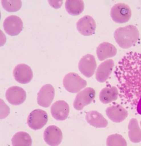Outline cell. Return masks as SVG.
I'll list each match as a JSON object with an SVG mask.
<instances>
[{"mask_svg": "<svg viewBox=\"0 0 141 146\" xmlns=\"http://www.w3.org/2000/svg\"><path fill=\"white\" fill-rule=\"evenodd\" d=\"M137 111L138 114L141 115V97L139 100L137 104Z\"/></svg>", "mask_w": 141, "mask_h": 146, "instance_id": "25", "label": "cell"}, {"mask_svg": "<svg viewBox=\"0 0 141 146\" xmlns=\"http://www.w3.org/2000/svg\"><path fill=\"white\" fill-rule=\"evenodd\" d=\"M95 96V90L89 87L87 88L77 94L73 102V107L77 110H81L93 102Z\"/></svg>", "mask_w": 141, "mask_h": 146, "instance_id": "6", "label": "cell"}, {"mask_svg": "<svg viewBox=\"0 0 141 146\" xmlns=\"http://www.w3.org/2000/svg\"><path fill=\"white\" fill-rule=\"evenodd\" d=\"M2 5L5 10L9 12H15L18 11L21 9L22 3L21 1H8L3 0Z\"/></svg>", "mask_w": 141, "mask_h": 146, "instance_id": "23", "label": "cell"}, {"mask_svg": "<svg viewBox=\"0 0 141 146\" xmlns=\"http://www.w3.org/2000/svg\"><path fill=\"white\" fill-rule=\"evenodd\" d=\"M43 138L45 142L49 146H58L62 142L63 134L59 127L51 125L45 130Z\"/></svg>", "mask_w": 141, "mask_h": 146, "instance_id": "11", "label": "cell"}, {"mask_svg": "<svg viewBox=\"0 0 141 146\" xmlns=\"http://www.w3.org/2000/svg\"><path fill=\"white\" fill-rule=\"evenodd\" d=\"M131 10L129 6L124 3L115 5L111 10L110 15L112 20L116 23H126L131 17Z\"/></svg>", "mask_w": 141, "mask_h": 146, "instance_id": "4", "label": "cell"}, {"mask_svg": "<svg viewBox=\"0 0 141 146\" xmlns=\"http://www.w3.org/2000/svg\"><path fill=\"white\" fill-rule=\"evenodd\" d=\"M114 66V62L112 59H108L104 61L97 68L95 77L97 81L100 83H103L108 79Z\"/></svg>", "mask_w": 141, "mask_h": 146, "instance_id": "16", "label": "cell"}, {"mask_svg": "<svg viewBox=\"0 0 141 146\" xmlns=\"http://www.w3.org/2000/svg\"><path fill=\"white\" fill-rule=\"evenodd\" d=\"M55 90L50 84L43 86L39 91L37 96V103L43 108H48L54 100Z\"/></svg>", "mask_w": 141, "mask_h": 146, "instance_id": "9", "label": "cell"}, {"mask_svg": "<svg viewBox=\"0 0 141 146\" xmlns=\"http://www.w3.org/2000/svg\"><path fill=\"white\" fill-rule=\"evenodd\" d=\"M107 146H124L127 145L125 139L121 135L119 134L111 135L107 139Z\"/></svg>", "mask_w": 141, "mask_h": 146, "instance_id": "24", "label": "cell"}, {"mask_svg": "<svg viewBox=\"0 0 141 146\" xmlns=\"http://www.w3.org/2000/svg\"><path fill=\"white\" fill-rule=\"evenodd\" d=\"M65 8L70 15H79L84 10V2L81 0H68L66 2Z\"/></svg>", "mask_w": 141, "mask_h": 146, "instance_id": "21", "label": "cell"}, {"mask_svg": "<svg viewBox=\"0 0 141 146\" xmlns=\"http://www.w3.org/2000/svg\"><path fill=\"white\" fill-rule=\"evenodd\" d=\"M12 145L14 146H30L32 141L31 137L25 132H19L14 135L12 139Z\"/></svg>", "mask_w": 141, "mask_h": 146, "instance_id": "22", "label": "cell"}, {"mask_svg": "<svg viewBox=\"0 0 141 146\" xmlns=\"http://www.w3.org/2000/svg\"><path fill=\"white\" fill-rule=\"evenodd\" d=\"M85 119L89 125L95 128H105L108 125V121L101 114L97 111L88 112L85 116Z\"/></svg>", "mask_w": 141, "mask_h": 146, "instance_id": "18", "label": "cell"}, {"mask_svg": "<svg viewBox=\"0 0 141 146\" xmlns=\"http://www.w3.org/2000/svg\"><path fill=\"white\" fill-rule=\"evenodd\" d=\"M13 74L16 81L22 84L29 83L33 78V72L31 68L24 64L16 66Z\"/></svg>", "mask_w": 141, "mask_h": 146, "instance_id": "13", "label": "cell"}, {"mask_svg": "<svg viewBox=\"0 0 141 146\" xmlns=\"http://www.w3.org/2000/svg\"><path fill=\"white\" fill-rule=\"evenodd\" d=\"M78 67L79 71L85 77H92L97 68L95 56L89 54L83 56L79 61Z\"/></svg>", "mask_w": 141, "mask_h": 146, "instance_id": "8", "label": "cell"}, {"mask_svg": "<svg viewBox=\"0 0 141 146\" xmlns=\"http://www.w3.org/2000/svg\"><path fill=\"white\" fill-rule=\"evenodd\" d=\"M116 75L120 96L132 106H137L141 97V53H128L119 63Z\"/></svg>", "mask_w": 141, "mask_h": 146, "instance_id": "1", "label": "cell"}, {"mask_svg": "<svg viewBox=\"0 0 141 146\" xmlns=\"http://www.w3.org/2000/svg\"><path fill=\"white\" fill-rule=\"evenodd\" d=\"M114 38L121 48H130L137 42L139 38V32L135 26L129 25L119 27L115 31Z\"/></svg>", "mask_w": 141, "mask_h": 146, "instance_id": "2", "label": "cell"}, {"mask_svg": "<svg viewBox=\"0 0 141 146\" xmlns=\"http://www.w3.org/2000/svg\"><path fill=\"white\" fill-rule=\"evenodd\" d=\"M63 83L66 90L71 93H77L87 85V81L75 73L67 74L64 78Z\"/></svg>", "mask_w": 141, "mask_h": 146, "instance_id": "3", "label": "cell"}, {"mask_svg": "<svg viewBox=\"0 0 141 146\" xmlns=\"http://www.w3.org/2000/svg\"><path fill=\"white\" fill-rule=\"evenodd\" d=\"M106 115L111 121L115 123H120L127 117L128 113L126 110L120 105L111 106L106 110Z\"/></svg>", "mask_w": 141, "mask_h": 146, "instance_id": "15", "label": "cell"}, {"mask_svg": "<svg viewBox=\"0 0 141 146\" xmlns=\"http://www.w3.org/2000/svg\"><path fill=\"white\" fill-rule=\"evenodd\" d=\"M48 120V116L46 112L37 109L29 114L27 118V124L31 129L37 130L44 127Z\"/></svg>", "mask_w": 141, "mask_h": 146, "instance_id": "5", "label": "cell"}, {"mask_svg": "<svg viewBox=\"0 0 141 146\" xmlns=\"http://www.w3.org/2000/svg\"><path fill=\"white\" fill-rule=\"evenodd\" d=\"M3 27L6 33L11 36H16L23 29V22L18 16L10 15L5 19Z\"/></svg>", "mask_w": 141, "mask_h": 146, "instance_id": "7", "label": "cell"}, {"mask_svg": "<svg viewBox=\"0 0 141 146\" xmlns=\"http://www.w3.org/2000/svg\"><path fill=\"white\" fill-rule=\"evenodd\" d=\"M97 53L99 60L102 61L115 56L117 53V49L110 43L105 42L101 43L97 47Z\"/></svg>", "mask_w": 141, "mask_h": 146, "instance_id": "17", "label": "cell"}, {"mask_svg": "<svg viewBox=\"0 0 141 146\" xmlns=\"http://www.w3.org/2000/svg\"><path fill=\"white\" fill-rule=\"evenodd\" d=\"M140 125H141V122H140Z\"/></svg>", "mask_w": 141, "mask_h": 146, "instance_id": "26", "label": "cell"}, {"mask_svg": "<svg viewBox=\"0 0 141 146\" xmlns=\"http://www.w3.org/2000/svg\"><path fill=\"white\" fill-rule=\"evenodd\" d=\"M128 136L132 142L138 143L141 142V129L140 128L137 119H131L128 125Z\"/></svg>", "mask_w": 141, "mask_h": 146, "instance_id": "20", "label": "cell"}, {"mask_svg": "<svg viewBox=\"0 0 141 146\" xmlns=\"http://www.w3.org/2000/svg\"><path fill=\"white\" fill-rule=\"evenodd\" d=\"M8 102L14 106H19L24 102L26 94L23 88L18 86H13L8 88L6 93Z\"/></svg>", "mask_w": 141, "mask_h": 146, "instance_id": "10", "label": "cell"}, {"mask_svg": "<svg viewBox=\"0 0 141 146\" xmlns=\"http://www.w3.org/2000/svg\"><path fill=\"white\" fill-rule=\"evenodd\" d=\"M118 95V90L116 87H107L101 90L99 94V100L103 104H109L117 100Z\"/></svg>", "mask_w": 141, "mask_h": 146, "instance_id": "19", "label": "cell"}, {"mask_svg": "<svg viewBox=\"0 0 141 146\" xmlns=\"http://www.w3.org/2000/svg\"><path fill=\"white\" fill-rule=\"evenodd\" d=\"M70 112L68 104L64 100H58L53 104L51 113L54 118L58 121H63L68 118Z\"/></svg>", "mask_w": 141, "mask_h": 146, "instance_id": "14", "label": "cell"}, {"mask_svg": "<svg viewBox=\"0 0 141 146\" xmlns=\"http://www.w3.org/2000/svg\"><path fill=\"white\" fill-rule=\"evenodd\" d=\"M96 23L95 19L89 15H85L78 21L77 29L79 33L85 36L94 35L96 29Z\"/></svg>", "mask_w": 141, "mask_h": 146, "instance_id": "12", "label": "cell"}]
</instances>
